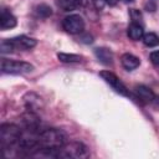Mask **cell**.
<instances>
[{
	"label": "cell",
	"mask_w": 159,
	"mask_h": 159,
	"mask_svg": "<svg viewBox=\"0 0 159 159\" xmlns=\"http://www.w3.org/2000/svg\"><path fill=\"white\" fill-rule=\"evenodd\" d=\"M150 60H152V62H153L157 67H159V51L152 52V53H150Z\"/></svg>",
	"instance_id": "ac0fdd59"
},
{
	"label": "cell",
	"mask_w": 159,
	"mask_h": 159,
	"mask_svg": "<svg viewBox=\"0 0 159 159\" xmlns=\"http://www.w3.org/2000/svg\"><path fill=\"white\" fill-rule=\"evenodd\" d=\"M32 70H34V66L31 63H29V62L1 58V71H2V73L22 75V73L31 72Z\"/></svg>",
	"instance_id": "277c9868"
},
{
	"label": "cell",
	"mask_w": 159,
	"mask_h": 159,
	"mask_svg": "<svg viewBox=\"0 0 159 159\" xmlns=\"http://www.w3.org/2000/svg\"><path fill=\"white\" fill-rule=\"evenodd\" d=\"M127 34L129 36V39L134 40V41H138V40H142L143 35H144V31H143V26L138 22H132L129 26H128V30H127Z\"/></svg>",
	"instance_id": "8fae6325"
},
{
	"label": "cell",
	"mask_w": 159,
	"mask_h": 159,
	"mask_svg": "<svg viewBox=\"0 0 159 159\" xmlns=\"http://www.w3.org/2000/svg\"><path fill=\"white\" fill-rule=\"evenodd\" d=\"M96 9H103L107 5V0H92Z\"/></svg>",
	"instance_id": "d6986e66"
},
{
	"label": "cell",
	"mask_w": 159,
	"mask_h": 159,
	"mask_svg": "<svg viewBox=\"0 0 159 159\" xmlns=\"http://www.w3.org/2000/svg\"><path fill=\"white\" fill-rule=\"evenodd\" d=\"M135 93L143 102H152L155 98L154 92L147 86H137L135 87Z\"/></svg>",
	"instance_id": "7c38bea8"
},
{
	"label": "cell",
	"mask_w": 159,
	"mask_h": 159,
	"mask_svg": "<svg viewBox=\"0 0 159 159\" xmlns=\"http://www.w3.org/2000/svg\"><path fill=\"white\" fill-rule=\"evenodd\" d=\"M99 76L104 80L106 83H108L117 93L122 94V96H129V92L127 89V87L123 84V82L111 71H102L99 72Z\"/></svg>",
	"instance_id": "8992f818"
},
{
	"label": "cell",
	"mask_w": 159,
	"mask_h": 159,
	"mask_svg": "<svg viewBox=\"0 0 159 159\" xmlns=\"http://www.w3.org/2000/svg\"><path fill=\"white\" fill-rule=\"evenodd\" d=\"M124 1H125V2H132L133 0H124Z\"/></svg>",
	"instance_id": "44dd1931"
},
{
	"label": "cell",
	"mask_w": 159,
	"mask_h": 159,
	"mask_svg": "<svg viewBox=\"0 0 159 159\" xmlns=\"http://www.w3.org/2000/svg\"><path fill=\"white\" fill-rule=\"evenodd\" d=\"M83 0H57V5L63 11H72L81 6Z\"/></svg>",
	"instance_id": "4fadbf2b"
},
{
	"label": "cell",
	"mask_w": 159,
	"mask_h": 159,
	"mask_svg": "<svg viewBox=\"0 0 159 159\" xmlns=\"http://www.w3.org/2000/svg\"><path fill=\"white\" fill-rule=\"evenodd\" d=\"M88 155L89 153H88L87 147L78 142L63 144L61 148L48 152V157L63 158V159H82V158H87Z\"/></svg>",
	"instance_id": "7a4b0ae2"
},
{
	"label": "cell",
	"mask_w": 159,
	"mask_h": 159,
	"mask_svg": "<svg viewBox=\"0 0 159 159\" xmlns=\"http://www.w3.org/2000/svg\"><path fill=\"white\" fill-rule=\"evenodd\" d=\"M117 2H119V0H107V5H111V6L116 5Z\"/></svg>",
	"instance_id": "ffe728a7"
},
{
	"label": "cell",
	"mask_w": 159,
	"mask_h": 159,
	"mask_svg": "<svg viewBox=\"0 0 159 159\" xmlns=\"http://www.w3.org/2000/svg\"><path fill=\"white\" fill-rule=\"evenodd\" d=\"M21 129L20 127L10 123L1 124L0 127V143L2 148H12L14 145H17L20 138H21Z\"/></svg>",
	"instance_id": "3957f363"
},
{
	"label": "cell",
	"mask_w": 159,
	"mask_h": 159,
	"mask_svg": "<svg viewBox=\"0 0 159 159\" xmlns=\"http://www.w3.org/2000/svg\"><path fill=\"white\" fill-rule=\"evenodd\" d=\"M36 144H37L36 153L40 150H56L61 148L63 144H66V135L60 129H55V128L45 129L37 134Z\"/></svg>",
	"instance_id": "6da1fadb"
},
{
	"label": "cell",
	"mask_w": 159,
	"mask_h": 159,
	"mask_svg": "<svg viewBox=\"0 0 159 159\" xmlns=\"http://www.w3.org/2000/svg\"><path fill=\"white\" fill-rule=\"evenodd\" d=\"M9 43L11 45L12 50H30L32 47L36 46V40L32 39V37H29V36H25V35H21V36H16V37H12V39H7Z\"/></svg>",
	"instance_id": "52a82bcc"
},
{
	"label": "cell",
	"mask_w": 159,
	"mask_h": 159,
	"mask_svg": "<svg viewBox=\"0 0 159 159\" xmlns=\"http://www.w3.org/2000/svg\"><path fill=\"white\" fill-rule=\"evenodd\" d=\"M94 55L98 58L99 62H102L103 65H111L113 62V53L111 50L106 48V47H98L94 50Z\"/></svg>",
	"instance_id": "9c48e42d"
},
{
	"label": "cell",
	"mask_w": 159,
	"mask_h": 159,
	"mask_svg": "<svg viewBox=\"0 0 159 159\" xmlns=\"http://www.w3.org/2000/svg\"><path fill=\"white\" fill-rule=\"evenodd\" d=\"M57 58L61 62H66V63L80 62L82 60V57L80 55H75V53H57Z\"/></svg>",
	"instance_id": "9a60e30c"
},
{
	"label": "cell",
	"mask_w": 159,
	"mask_h": 159,
	"mask_svg": "<svg viewBox=\"0 0 159 159\" xmlns=\"http://www.w3.org/2000/svg\"><path fill=\"white\" fill-rule=\"evenodd\" d=\"M62 27H63V30L66 32L72 34V35H77V34H81L83 31L84 21H83V19L80 15L73 14V15H70V16L63 19Z\"/></svg>",
	"instance_id": "5b68a950"
},
{
	"label": "cell",
	"mask_w": 159,
	"mask_h": 159,
	"mask_svg": "<svg viewBox=\"0 0 159 159\" xmlns=\"http://www.w3.org/2000/svg\"><path fill=\"white\" fill-rule=\"evenodd\" d=\"M158 103H159V101H158Z\"/></svg>",
	"instance_id": "7402d4cb"
},
{
	"label": "cell",
	"mask_w": 159,
	"mask_h": 159,
	"mask_svg": "<svg viewBox=\"0 0 159 159\" xmlns=\"http://www.w3.org/2000/svg\"><path fill=\"white\" fill-rule=\"evenodd\" d=\"M120 62H122V66H123L125 70H128V71L134 70V68H137V67L140 65L139 58H138L137 56L132 55V53H124V55L120 57Z\"/></svg>",
	"instance_id": "30bf717a"
},
{
	"label": "cell",
	"mask_w": 159,
	"mask_h": 159,
	"mask_svg": "<svg viewBox=\"0 0 159 159\" xmlns=\"http://www.w3.org/2000/svg\"><path fill=\"white\" fill-rule=\"evenodd\" d=\"M142 41L145 46L148 47H155L159 45V37L157 34L154 32H148V34H144L143 37H142Z\"/></svg>",
	"instance_id": "5bb4252c"
},
{
	"label": "cell",
	"mask_w": 159,
	"mask_h": 159,
	"mask_svg": "<svg viewBox=\"0 0 159 159\" xmlns=\"http://www.w3.org/2000/svg\"><path fill=\"white\" fill-rule=\"evenodd\" d=\"M35 12L40 17H48V16L52 15V9L46 4H40L39 6H36Z\"/></svg>",
	"instance_id": "2e32d148"
},
{
	"label": "cell",
	"mask_w": 159,
	"mask_h": 159,
	"mask_svg": "<svg viewBox=\"0 0 159 159\" xmlns=\"http://www.w3.org/2000/svg\"><path fill=\"white\" fill-rule=\"evenodd\" d=\"M16 24H17L16 17L10 11H7L6 9L1 10V14H0V27H1V30L12 29V27L16 26Z\"/></svg>",
	"instance_id": "ba28073f"
},
{
	"label": "cell",
	"mask_w": 159,
	"mask_h": 159,
	"mask_svg": "<svg viewBox=\"0 0 159 159\" xmlns=\"http://www.w3.org/2000/svg\"><path fill=\"white\" fill-rule=\"evenodd\" d=\"M130 16H132L133 22H138V21L142 19V14H140V11L137 10V9H132V10H130ZM138 24H139V22H138Z\"/></svg>",
	"instance_id": "e0dca14e"
}]
</instances>
